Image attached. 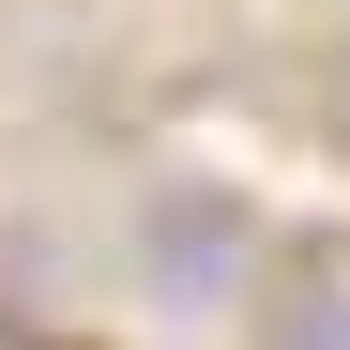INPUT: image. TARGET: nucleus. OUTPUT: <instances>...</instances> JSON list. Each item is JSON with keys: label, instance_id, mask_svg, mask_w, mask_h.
<instances>
[{"label": "nucleus", "instance_id": "1", "mask_svg": "<svg viewBox=\"0 0 350 350\" xmlns=\"http://www.w3.org/2000/svg\"><path fill=\"white\" fill-rule=\"evenodd\" d=\"M137 274L167 289V305H244L259 289V213L228 183H152L137 198Z\"/></svg>", "mask_w": 350, "mask_h": 350}, {"label": "nucleus", "instance_id": "2", "mask_svg": "<svg viewBox=\"0 0 350 350\" xmlns=\"http://www.w3.org/2000/svg\"><path fill=\"white\" fill-rule=\"evenodd\" d=\"M259 350H350V274H274L259 289Z\"/></svg>", "mask_w": 350, "mask_h": 350}, {"label": "nucleus", "instance_id": "3", "mask_svg": "<svg viewBox=\"0 0 350 350\" xmlns=\"http://www.w3.org/2000/svg\"><path fill=\"white\" fill-rule=\"evenodd\" d=\"M320 107H335V137H350V31L320 46Z\"/></svg>", "mask_w": 350, "mask_h": 350}, {"label": "nucleus", "instance_id": "4", "mask_svg": "<svg viewBox=\"0 0 350 350\" xmlns=\"http://www.w3.org/2000/svg\"><path fill=\"white\" fill-rule=\"evenodd\" d=\"M0 350H62V335H31V320H0Z\"/></svg>", "mask_w": 350, "mask_h": 350}]
</instances>
